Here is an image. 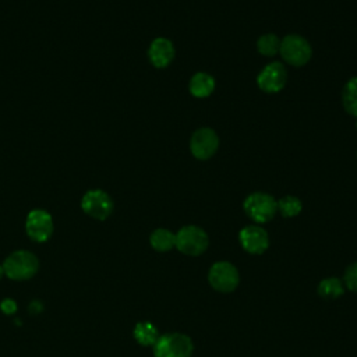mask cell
I'll use <instances>...</instances> for the list:
<instances>
[{
  "label": "cell",
  "instance_id": "23",
  "mask_svg": "<svg viewBox=\"0 0 357 357\" xmlns=\"http://www.w3.org/2000/svg\"><path fill=\"white\" fill-rule=\"evenodd\" d=\"M356 128H357V123H356Z\"/></svg>",
  "mask_w": 357,
  "mask_h": 357
},
{
  "label": "cell",
  "instance_id": "18",
  "mask_svg": "<svg viewBox=\"0 0 357 357\" xmlns=\"http://www.w3.org/2000/svg\"><path fill=\"white\" fill-rule=\"evenodd\" d=\"M257 49L262 56L271 57L279 53L280 49V39L275 33H265L261 35L257 40Z\"/></svg>",
  "mask_w": 357,
  "mask_h": 357
},
{
  "label": "cell",
  "instance_id": "5",
  "mask_svg": "<svg viewBox=\"0 0 357 357\" xmlns=\"http://www.w3.org/2000/svg\"><path fill=\"white\" fill-rule=\"evenodd\" d=\"M279 53L286 63L294 67H301L310 61L312 56V49L310 42L304 36L290 33L280 40Z\"/></svg>",
  "mask_w": 357,
  "mask_h": 357
},
{
  "label": "cell",
  "instance_id": "19",
  "mask_svg": "<svg viewBox=\"0 0 357 357\" xmlns=\"http://www.w3.org/2000/svg\"><path fill=\"white\" fill-rule=\"evenodd\" d=\"M303 209L301 201L294 195H284L278 201V211L283 218H294Z\"/></svg>",
  "mask_w": 357,
  "mask_h": 357
},
{
  "label": "cell",
  "instance_id": "16",
  "mask_svg": "<svg viewBox=\"0 0 357 357\" xmlns=\"http://www.w3.org/2000/svg\"><path fill=\"white\" fill-rule=\"evenodd\" d=\"M343 283L340 282V279L331 276V278H325L319 282L318 284V294L324 298V300H335L337 297H340L343 294Z\"/></svg>",
  "mask_w": 357,
  "mask_h": 357
},
{
  "label": "cell",
  "instance_id": "12",
  "mask_svg": "<svg viewBox=\"0 0 357 357\" xmlns=\"http://www.w3.org/2000/svg\"><path fill=\"white\" fill-rule=\"evenodd\" d=\"M148 57L156 68L167 67L174 59V45L167 38H156L148 49Z\"/></svg>",
  "mask_w": 357,
  "mask_h": 357
},
{
  "label": "cell",
  "instance_id": "14",
  "mask_svg": "<svg viewBox=\"0 0 357 357\" xmlns=\"http://www.w3.org/2000/svg\"><path fill=\"white\" fill-rule=\"evenodd\" d=\"M149 241L153 250L166 252L176 247V234L167 229H156L152 231Z\"/></svg>",
  "mask_w": 357,
  "mask_h": 357
},
{
  "label": "cell",
  "instance_id": "17",
  "mask_svg": "<svg viewBox=\"0 0 357 357\" xmlns=\"http://www.w3.org/2000/svg\"><path fill=\"white\" fill-rule=\"evenodd\" d=\"M342 103L344 110L357 117V77L350 78L342 92Z\"/></svg>",
  "mask_w": 357,
  "mask_h": 357
},
{
  "label": "cell",
  "instance_id": "13",
  "mask_svg": "<svg viewBox=\"0 0 357 357\" xmlns=\"http://www.w3.org/2000/svg\"><path fill=\"white\" fill-rule=\"evenodd\" d=\"M190 93L195 98H208L215 91V78L204 71L194 74L188 82Z\"/></svg>",
  "mask_w": 357,
  "mask_h": 357
},
{
  "label": "cell",
  "instance_id": "9",
  "mask_svg": "<svg viewBox=\"0 0 357 357\" xmlns=\"http://www.w3.org/2000/svg\"><path fill=\"white\" fill-rule=\"evenodd\" d=\"M287 81V71L280 61L266 64L257 77L258 88L266 93H276L282 91Z\"/></svg>",
  "mask_w": 357,
  "mask_h": 357
},
{
  "label": "cell",
  "instance_id": "1",
  "mask_svg": "<svg viewBox=\"0 0 357 357\" xmlns=\"http://www.w3.org/2000/svg\"><path fill=\"white\" fill-rule=\"evenodd\" d=\"M192 351L191 337L180 332L165 333L153 344L155 357H191Z\"/></svg>",
  "mask_w": 357,
  "mask_h": 357
},
{
  "label": "cell",
  "instance_id": "21",
  "mask_svg": "<svg viewBox=\"0 0 357 357\" xmlns=\"http://www.w3.org/2000/svg\"><path fill=\"white\" fill-rule=\"evenodd\" d=\"M0 308H1V311H3L4 314H13V312H15V310H17V304H15L14 300L6 298V300H3V303L0 304Z\"/></svg>",
  "mask_w": 357,
  "mask_h": 357
},
{
  "label": "cell",
  "instance_id": "4",
  "mask_svg": "<svg viewBox=\"0 0 357 357\" xmlns=\"http://www.w3.org/2000/svg\"><path fill=\"white\" fill-rule=\"evenodd\" d=\"M208 234L199 226L187 225L176 233V248L184 255L198 257L208 248Z\"/></svg>",
  "mask_w": 357,
  "mask_h": 357
},
{
  "label": "cell",
  "instance_id": "10",
  "mask_svg": "<svg viewBox=\"0 0 357 357\" xmlns=\"http://www.w3.org/2000/svg\"><path fill=\"white\" fill-rule=\"evenodd\" d=\"M25 229L26 234L33 241H46L53 233V219L49 212L43 209H33L26 216Z\"/></svg>",
  "mask_w": 357,
  "mask_h": 357
},
{
  "label": "cell",
  "instance_id": "6",
  "mask_svg": "<svg viewBox=\"0 0 357 357\" xmlns=\"http://www.w3.org/2000/svg\"><path fill=\"white\" fill-rule=\"evenodd\" d=\"M208 280L216 291L231 293L240 283V275L231 262L219 261L211 266Z\"/></svg>",
  "mask_w": 357,
  "mask_h": 357
},
{
  "label": "cell",
  "instance_id": "20",
  "mask_svg": "<svg viewBox=\"0 0 357 357\" xmlns=\"http://www.w3.org/2000/svg\"><path fill=\"white\" fill-rule=\"evenodd\" d=\"M343 280L349 290L357 293V262H354L346 268Z\"/></svg>",
  "mask_w": 357,
  "mask_h": 357
},
{
  "label": "cell",
  "instance_id": "3",
  "mask_svg": "<svg viewBox=\"0 0 357 357\" xmlns=\"http://www.w3.org/2000/svg\"><path fill=\"white\" fill-rule=\"evenodd\" d=\"M244 212L250 219L257 223H266L273 219L278 212V201L268 192L257 191L250 195L243 202Z\"/></svg>",
  "mask_w": 357,
  "mask_h": 357
},
{
  "label": "cell",
  "instance_id": "15",
  "mask_svg": "<svg viewBox=\"0 0 357 357\" xmlns=\"http://www.w3.org/2000/svg\"><path fill=\"white\" fill-rule=\"evenodd\" d=\"M134 337L142 346H153L159 339V332L152 322H138L134 328Z\"/></svg>",
  "mask_w": 357,
  "mask_h": 357
},
{
  "label": "cell",
  "instance_id": "8",
  "mask_svg": "<svg viewBox=\"0 0 357 357\" xmlns=\"http://www.w3.org/2000/svg\"><path fill=\"white\" fill-rule=\"evenodd\" d=\"M82 211L99 220H105L113 211V201L103 190H91L84 194L81 199Z\"/></svg>",
  "mask_w": 357,
  "mask_h": 357
},
{
  "label": "cell",
  "instance_id": "22",
  "mask_svg": "<svg viewBox=\"0 0 357 357\" xmlns=\"http://www.w3.org/2000/svg\"><path fill=\"white\" fill-rule=\"evenodd\" d=\"M3 272H4V271H3V266H0V279H1V275H3Z\"/></svg>",
  "mask_w": 357,
  "mask_h": 357
},
{
  "label": "cell",
  "instance_id": "2",
  "mask_svg": "<svg viewBox=\"0 0 357 357\" xmlns=\"http://www.w3.org/2000/svg\"><path fill=\"white\" fill-rule=\"evenodd\" d=\"M38 268H39L38 258L26 250L14 251L6 258L3 264L4 273L14 280L29 279L36 273Z\"/></svg>",
  "mask_w": 357,
  "mask_h": 357
},
{
  "label": "cell",
  "instance_id": "11",
  "mask_svg": "<svg viewBox=\"0 0 357 357\" xmlns=\"http://www.w3.org/2000/svg\"><path fill=\"white\" fill-rule=\"evenodd\" d=\"M238 240L241 247L254 255L264 254L269 247V236L266 230L257 225L245 226L238 233Z\"/></svg>",
  "mask_w": 357,
  "mask_h": 357
},
{
  "label": "cell",
  "instance_id": "7",
  "mask_svg": "<svg viewBox=\"0 0 357 357\" xmlns=\"http://www.w3.org/2000/svg\"><path fill=\"white\" fill-rule=\"evenodd\" d=\"M219 148V137L209 127H201L192 132L190 139V151L194 158L206 160L212 158Z\"/></svg>",
  "mask_w": 357,
  "mask_h": 357
}]
</instances>
